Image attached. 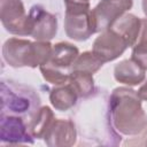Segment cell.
<instances>
[{
	"label": "cell",
	"instance_id": "obj_21",
	"mask_svg": "<svg viewBox=\"0 0 147 147\" xmlns=\"http://www.w3.org/2000/svg\"><path fill=\"white\" fill-rule=\"evenodd\" d=\"M142 10H144V14L147 17V0H142Z\"/></svg>",
	"mask_w": 147,
	"mask_h": 147
},
{
	"label": "cell",
	"instance_id": "obj_9",
	"mask_svg": "<svg viewBox=\"0 0 147 147\" xmlns=\"http://www.w3.org/2000/svg\"><path fill=\"white\" fill-rule=\"evenodd\" d=\"M129 47L126 40L113 29L108 28L93 42V53L103 62L117 59Z\"/></svg>",
	"mask_w": 147,
	"mask_h": 147
},
{
	"label": "cell",
	"instance_id": "obj_18",
	"mask_svg": "<svg viewBox=\"0 0 147 147\" xmlns=\"http://www.w3.org/2000/svg\"><path fill=\"white\" fill-rule=\"evenodd\" d=\"M131 59L147 70V39H139L133 45Z\"/></svg>",
	"mask_w": 147,
	"mask_h": 147
},
{
	"label": "cell",
	"instance_id": "obj_13",
	"mask_svg": "<svg viewBox=\"0 0 147 147\" xmlns=\"http://www.w3.org/2000/svg\"><path fill=\"white\" fill-rule=\"evenodd\" d=\"M109 28L121 34L126 40L129 46H133L139 37L141 20L132 14H124L117 18Z\"/></svg>",
	"mask_w": 147,
	"mask_h": 147
},
{
	"label": "cell",
	"instance_id": "obj_10",
	"mask_svg": "<svg viewBox=\"0 0 147 147\" xmlns=\"http://www.w3.org/2000/svg\"><path fill=\"white\" fill-rule=\"evenodd\" d=\"M29 15L32 23L31 36L36 40L48 41L55 37L57 30V21L53 14L48 13L44 7L36 5L31 7Z\"/></svg>",
	"mask_w": 147,
	"mask_h": 147
},
{
	"label": "cell",
	"instance_id": "obj_11",
	"mask_svg": "<svg viewBox=\"0 0 147 147\" xmlns=\"http://www.w3.org/2000/svg\"><path fill=\"white\" fill-rule=\"evenodd\" d=\"M49 147H68L76 142V127L69 119H54L44 136Z\"/></svg>",
	"mask_w": 147,
	"mask_h": 147
},
{
	"label": "cell",
	"instance_id": "obj_4",
	"mask_svg": "<svg viewBox=\"0 0 147 147\" xmlns=\"http://www.w3.org/2000/svg\"><path fill=\"white\" fill-rule=\"evenodd\" d=\"M78 55V48L72 44H55L48 60L39 67L44 79L54 85H63L68 83L72 64Z\"/></svg>",
	"mask_w": 147,
	"mask_h": 147
},
{
	"label": "cell",
	"instance_id": "obj_17",
	"mask_svg": "<svg viewBox=\"0 0 147 147\" xmlns=\"http://www.w3.org/2000/svg\"><path fill=\"white\" fill-rule=\"evenodd\" d=\"M103 63L105 62L101 61V59H99L93 52H84L75 60L72 64V70L86 71L93 75L103 65Z\"/></svg>",
	"mask_w": 147,
	"mask_h": 147
},
{
	"label": "cell",
	"instance_id": "obj_14",
	"mask_svg": "<svg viewBox=\"0 0 147 147\" xmlns=\"http://www.w3.org/2000/svg\"><path fill=\"white\" fill-rule=\"evenodd\" d=\"M77 98L78 94L69 83L63 85H56V87L52 88L49 93L51 103L55 109L61 111H65L74 107L77 101Z\"/></svg>",
	"mask_w": 147,
	"mask_h": 147
},
{
	"label": "cell",
	"instance_id": "obj_7",
	"mask_svg": "<svg viewBox=\"0 0 147 147\" xmlns=\"http://www.w3.org/2000/svg\"><path fill=\"white\" fill-rule=\"evenodd\" d=\"M132 5V0H101L91 10L94 31L102 32L108 29L117 18L131 9Z\"/></svg>",
	"mask_w": 147,
	"mask_h": 147
},
{
	"label": "cell",
	"instance_id": "obj_15",
	"mask_svg": "<svg viewBox=\"0 0 147 147\" xmlns=\"http://www.w3.org/2000/svg\"><path fill=\"white\" fill-rule=\"evenodd\" d=\"M54 114L49 107H41L29 122V131L33 138H44L47 129L54 121Z\"/></svg>",
	"mask_w": 147,
	"mask_h": 147
},
{
	"label": "cell",
	"instance_id": "obj_20",
	"mask_svg": "<svg viewBox=\"0 0 147 147\" xmlns=\"http://www.w3.org/2000/svg\"><path fill=\"white\" fill-rule=\"evenodd\" d=\"M64 3H90V0H64Z\"/></svg>",
	"mask_w": 147,
	"mask_h": 147
},
{
	"label": "cell",
	"instance_id": "obj_16",
	"mask_svg": "<svg viewBox=\"0 0 147 147\" xmlns=\"http://www.w3.org/2000/svg\"><path fill=\"white\" fill-rule=\"evenodd\" d=\"M68 83L74 87V90L80 98H87L94 91L93 75L86 71L71 70Z\"/></svg>",
	"mask_w": 147,
	"mask_h": 147
},
{
	"label": "cell",
	"instance_id": "obj_3",
	"mask_svg": "<svg viewBox=\"0 0 147 147\" xmlns=\"http://www.w3.org/2000/svg\"><path fill=\"white\" fill-rule=\"evenodd\" d=\"M38 107L39 98L33 91L9 82L1 83V114L20 116L30 122Z\"/></svg>",
	"mask_w": 147,
	"mask_h": 147
},
{
	"label": "cell",
	"instance_id": "obj_19",
	"mask_svg": "<svg viewBox=\"0 0 147 147\" xmlns=\"http://www.w3.org/2000/svg\"><path fill=\"white\" fill-rule=\"evenodd\" d=\"M137 94H138V96H139L141 100L147 101V80L139 87V90L137 91Z\"/></svg>",
	"mask_w": 147,
	"mask_h": 147
},
{
	"label": "cell",
	"instance_id": "obj_6",
	"mask_svg": "<svg viewBox=\"0 0 147 147\" xmlns=\"http://www.w3.org/2000/svg\"><path fill=\"white\" fill-rule=\"evenodd\" d=\"M0 18L5 29L17 36H31L32 23L21 0H0Z\"/></svg>",
	"mask_w": 147,
	"mask_h": 147
},
{
	"label": "cell",
	"instance_id": "obj_12",
	"mask_svg": "<svg viewBox=\"0 0 147 147\" xmlns=\"http://www.w3.org/2000/svg\"><path fill=\"white\" fill-rule=\"evenodd\" d=\"M145 69L141 68L132 59L124 60L116 64L114 69L115 79L125 85H138L145 79Z\"/></svg>",
	"mask_w": 147,
	"mask_h": 147
},
{
	"label": "cell",
	"instance_id": "obj_2",
	"mask_svg": "<svg viewBox=\"0 0 147 147\" xmlns=\"http://www.w3.org/2000/svg\"><path fill=\"white\" fill-rule=\"evenodd\" d=\"M53 46L48 41L31 42L25 39L9 38L2 47V55L5 61L14 67H40L45 63L52 52Z\"/></svg>",
	"mask_w": 147,
	"mask_h": 147
},
{
	"label": "cell",
	"instance_id": "obj_1",
	"mask_svg": "<svg viewBox=\"0 0 147 147\" xmlns=\"http://www.w3.org/2000/svg\"><path fill=\"white\" fill-rule=\"evenodd\" d=\"M109 101L110 122L119 133L136 136L147 129V115L136 91L117 87L113 91Z\"/></svg>",
	"mask_w": 147,
	"mask_h": 147
},
{
	"label": "cell",
	"instance_id": "obj_5",
	"mask_svg": "<svg viewBox=\"0 0 147 147\" xmlns=\"http://www.w3.org/2000/svg\"><path fill=\"white\" fill-rule=\"evenodd\" d=\"M64 29L69 38L78 41L86 40L95 33L90 3H65Z\"/></svg>",
	"mask_w": 147,
	"mask_h": 147
},
{
	"label": "cell",
	"instance_id": "obj_8",
	"mask_svg": "<svg viewBox=\"0 0 147 147\" xmlns=\"http://www.w3.org/2000/svg\"><path fill=\"white\" fill-rule=\"evenodd\" d=\"M0 140L8 144H33V137L29 131V122L20 116L1 114Z\"/></svg>",
	"mask_w": 147,
	"mask_h": 147
}]
</instances>
